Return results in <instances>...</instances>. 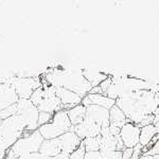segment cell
I'll return each mask as SVG.
<instances>
[{
	"mask_svg": "<svg viewBox=\"0 0 159 159\" xmlns=\"http://www.w3.org/2000/svg\"><path fill=\"white\" fill-rule=\"evenodd\" d=\"M133 157V148H125L122 151V159H132Z\"/></svg>",
	"mask_w": 159,
	"mask_h": 159,
	"instance_id": "26",
	"label": "cell"
},
{
	"mask_svg": "<svg viewBox=\"0 0 159 159\" xmlns=\"http://www.w3.org/2000/svg\"><path fill=\"white\" fill-rule=\"evenodd\" d=\"M116 105L125 114L129 122L141 127L148 116L158 114V106L155 101V92L148 89L136 90L132 93L119 98Z\"/></svg>",
	"mask_w": 159,
	"mask_h": 159,
	"instance_id": "1",
	"label": "cell"
},
{
	"mask_svg": "<svg viewBox=\"0 0 159 159\" xmlns=\"http://www.w3.org/2000/svg\"><path fill=\"white\" fill-rule=\"evenodd\" d=\"M155 119L159 120V114H158V115H156V116H155Z\"/></svg>",
	"mask_w": 159,
	"mask_h": 159,
	"instance_id": "29",
	"label": "cell"
},
{
	"mask_svg": "<svg viewBox=\"0 0 159 159\" xmlns=\"http://www.w3.org/2000/svg\"><path fill=\"white\" fill-rule=\"evenodd\" d=\"M25 132V123L18 115L7 118L0 122V142L10 150Z\"/></svg>",
	"mask_w": 159,
	"mask_h": 159,
	"instance_id": "2",
	"label": "cell"
},
{
	"mask_svg": "<svg viewBox=\"0 0 159 159\" xmlns=\"http://www.w3.org/2000/svg\"><path fill=\"white\" fill-rule=\"evenodd\" d=\"M39 153L45 157H55L58 154H61V151L57 138L51 140H43L42 147L39 148Z\"/></svg>",
	"mask_w": 159,
	"mask_h": 159,
	"instance_id": "14",
	"label": "cell"
},
{
	"mask_svg": "<svg viewBox=\"0 0 159 159\" xmlns=\"http://www.w3.org/2000/svg\"><path fill=\"white\" fill-rule=\"evenodd\" d=\"M82 144L84 145L86 152L100 151V136L92 138H86V139L82 140Z\"/></svg>",
	"mask_w": 159,
	"mask_h": 159,
	"instance_id": "18",
	"label": "cell"
},
{
	"mask_svg": "<svg viewBox=\"0 0 159 159\" xmlns=\"http://www.w3.org/2000/svg\"><path fill=\"white\" fill-rule=\"evenodd\" d=\"M58 144H60L61 153H65L70 155L74 151L82 144V140L78 137V135L73 132L72 129L65 133L61 137L57 138Z\"/></svg>",
	"mask_w": 159,
	"mask_h": 159,
	"instance_id": "8",
	"label": "cell"
},
{
	"mask_svg": "<svg viewBox=\"0 0 159 159\" xmlns=\"http://www.w3.org/2000/svg\"><path fill=\"white\" fill-rule=\"evenodd\" d=\"M139 159H159V155H142Z\"/></svg>",
	"mask_w": 159,
	"mask_h": 159,
	"instance_id": "28",
	"label": "cell"
},
{
	"mask_svg": "<svg viewBox=\"0 0 159 159\" xmlns=\"http://www.w3.org/2000/svg\"><path fill=\"white\" fill-rule=\"evenodd\" d=\"M56 89V96L60 99L63 109H70L72 107L76 106L79 104H82V100L83 98L80 97L75 92L68 90L65 88H55Z\"/></svg>",
	"mask_w": 159,
	"mask_h": 159,
	"instance_id": "10",
	"label": "cell"
},
{
	"mask_svg": "<svg viewBox=\"0 0 159 159\" xmlns=\"http://www.w3.org/2000/svg\"><path fill=\"white\" fill-rule=\"evenodd\" d=\"M84 159H102L100 151H94V152H86Z\"/></svg>",
	"mask_w": 159,
	"mask_h": 159,
	"instance_id": "23",
	"label": "cell"
},
{
	"mask_svg": "<svg viewBox=\"0 0 159 159\" xmlns=\"http://www.w3.org/2000/svg\"><path fill=\"white\" fill-rule=\"evenodd\" d=\"M82 104L84 106H89V105H97V106L104 107L106 109H110L112 106L116 105V101L108 98L105 94H93L88 93L82 100Z\"/></svg>",
	"mask_w": 159,
	"mask_h": 159,
	"instance_id": "11",
	"label": "cell"
},
{
	"mask_svg": "<svg viewBox=\"0 0 159 159\" xmlns=\"http://www.w3.org/2000/svg\"><path fill=\"white\" fill-rule=\"evenodd\" d=\"M143 155V147L138 143L135 148H133V157L132 159H139Z\"/></svg>",
	"mask_w": 159,
	"mask_h": 159,
	"instance_id": "22",
	"label": "cell"
},
{
	"mask_svg": "<svg viewBox=\"0 0 159 159\" xmlns=\"http://www.w3.org/2000/svg\"><path fill=\"white\" fill-rule=\"evenodd\" d=\"M31 101V103H32L34 106H38V105L40 104V102L43 100V86L39 87V88H37L36 90L32 93V96H31V98L29 99Z\"/></svg>",
	"mask_w": 159,
	"mask_h": 159,
	"instance_id": "19",
	"label": "cell"
},
{
	"mask_svg": "<svg viewBox=\"0 0 159 159\" xmlns=\"http://www.w3.org/2000/svg\"><path fill=\"white\" fill-rule=\"evenodd\" d=\"M18 157H17L16 155H15L14 153L12 152L11 150H9L7 151V155H6V158L4 159H17Z\"/></svg>",
	"mask_w": 159,
	"mask_h": 159,
	"instance_id": "27",
	"label": "cell"
},
{
	"mask_svg": "<svg viewBox=\"0 0 159 159\" xmlns=\"http://www.w3.org/2000/svg\"><path fill=\"white\" fill-rule=\"evenodd\" d=\"M140 129L139 125L132 122H126L120 129L119 136L121 138L125 148H133L139 143L140 140Z\"/></svg>",
	"mask_w": 159,
	"mask_h": 159,
	"instance_id": "5",
	"label": "cell"
},
{
	"mask_svg": "<svg viewBox=\"0 0 159 159\" xmlns=\"http://www.w3.org/2000/svg\"><path fill=\"white\" fill-rule=\"evenodd\" d=\"M157 134H158V132H157V129H156V127L154 126V124L144 125V126H142L140 129L139 143L143 148L147 147L148 143L151 142V140L154 138V136Z\"/></svg>",
	"mask_w": 159,
	"mask_h": 159,
	"instance_id": "17",
	"label": "cell"
},
{
	"mask_svg": "<svg viewBox=\"0 0 159 159\" xmlns=\"http://www.w3.org/2000/svg\"><path fill=\"white\" fill-rule=\"evenodd\" d=\"M50 123L61 135L72 129V124H71L70 120H69L68 112L66 109H61L58 111H56L55 114H53L52 120H51Z\"/></svg>",
	"mask_w": 159,
	"mask_h": 159,
	"instance_id": "12",
	"label": "cell"
},
{
	"mask_svg": "<svg viewBox=\"0 0 159 159\" xmlns=\"http://www.w3.org/2000/svg\"><path fill=\"white\" fill-rule=\"evenodd\" d=\"M143 155H159V140L156 142L155 145H153L147 153H144Z\"/></svg>",
	"mask_w": 159,
	"mask_h": 159,
	"instance_id": "25",
	"label": "cell"
},
{
	"mask_svg": "<svg viewBox=\"0 0 159 159\" xmlns=\"http://www.w3.org/2000/svg\"><path fill=\"white\" fill-rule=\"evenodd\" d=\"M18 96L10 83L0 84V111L18 102Z\"/></svg>",
	"mask_w": 159,
	"mask_h": 159,
	"instance_id": "9",
	"label": "cell"
},
{
	"mask_svg": "<svg viewBox=\"0 0 159 159\" xmlns=\"http://www.w3.org/2000/svg\"><path fill=\"white\" fill-rule=\"evenodd\" d=\"M83 75L86 79V81L91 85V87L99 86L104 80L108 78V75L106 73L101 70H98L96 68L83 69Z\"/></svg>",
	"mask_w": 159,
	"mask_h": 159,
	"instance_id": "13",
	"label": "cell"
},
{
	"mask_svg": "<svg viewBox=\"0 0 159 159\" xmlns=\"http://www.w3.org/2000/svg\"><path fill=\"white\" fill-rule=\"evenodd\" d=\"M67 112L72 126H75V125H79L80 123L83 122V120L85 119L86 106H84L83 104H79L76 106L72 107V108L68 109Z\"/></svg>",
	"mask_w": 159,
	"mask_h": 159,
	"instance_id": "16",
	"label": "cell"
},
{
	"mask_svg": "<svg viewBox=\"0 0 159 159\" xmlns=\"http://www.w3.org/2000/svg\"><path fill=\"white\" fill-rule=\"evenodd\" d=\"M46 157L43 155H42L39 152L34 153V154H29V155H24V156H19L17 159H45Z\"/></svg>",
	"mask_w": 159,
	"mask_h": 159,
	"instance_id": "24",
	"label": "cell"
},
{
	"mask_svg": "<svg viewBox=\"0 0 159 159\" xmlns=\"http://www.w3.org/2000/svg\"><path fill=\"white\" fill-rule=\"evenodd\" d=\"M72 130L78 135V137L81 140H84L86 138H92V137H98L101 135L102 127L98 125L97 123L91 121L90 119L85 117L83 122L80 123L79 125L72 126Z\"/></svg>",
	"mask_w": 159,
	"mask_h": 159,
	"instance_id": "6",
	"label": "cell"
},
{
	"mask_svg": "<svg viewBox=\"0 0 159 159\" xmlns=\"http://www.w3.org/2000/svg\"><path fill=\"white\" fill-rule=\"evenodd\" d=\"M19 99L29 100L37 88L43 86L39 78H14L9 82Z\"/></svg>",
	"mask_w": 159,
	"mask_h": 159,
	"instance_id": "4",
	"label": "cell"
},
{
	"mask_svg": "<svg viewBox=\"0 0 159 159\" xmlns=\"http://www.w3.org/2000/svg\"><path fill=\"white\" fill-rule=\"evenodd\" d=\"M85 153H86L85 148H84L83 144H81L73 153H71L69 155V159H84Z\"/></svg>",
	"mask_w": 159,
	"mask_h": 159,
	"instance_id": "21",
	"label": "cell"
},
{
	"mask_svg": "<svg viewBox=\"0 0 159 159\" xmlns=\"http://www.w3.org/2000/svg\"><path fill=\"white\" fill-rule=\"evenodd\" d=\"M43 138L39 132L35 130L33 133L25 132L24 136L15 143L13 147L10 148L17 157L24 155H29V154H34L39 152V148L43 142Z\"/></svg>",
	"mask_w": 159,
	"mask_h": 159,
	"instance_id": "3",
	"label": "cell"
},
{
	"mask_svg": "<svg viewBox=\"0 0 159 159\" xmlns=\"http://www.w3.org/2000/svg\"><path fill=\"white\" fill-rule=\"evenodd\" d=\"M109 122L110 125H114V126L121 129L125 123L129 122V120H127L126 116L121 110V108L115 105L109 109Z\"/></svg>",
	"mask_w": 159,
	"mask_h": 159,
	"instance_id": "15",
	"label": "cell"
},
{
	"mask_svg": "<svg viewBox=\"0 0 159 159\" xmlns=\"http://www.w3.org/2000/svg\"><path fill=\"white\" fill-rule=\"evenodd\" d=\"M52 117H53L52 114L45 112V111H39V116H38V127L50 123L51 120H52Z\"/></svg>",
	"mask_w": 159,
	"mask_h": 159,
	"instance_id": "20",
	"label": "cell"
},
{
	"mask_svg": "<svg viewBox=\"0 0 159 159\" xmlns=\"http://www.w3.org/2000/svg\"><path fill=\"white\" fill-rule=\"evenodd\" d=\"M86 118L97 123L98 125L105 129L110 125L109 122V110L97 105H89L86 107Z\"/></svg>",
	"mask_w": 159,
	"mask_h": 159,
	"instance_id": "7",
	"label": "cell"
}]
</instances>
